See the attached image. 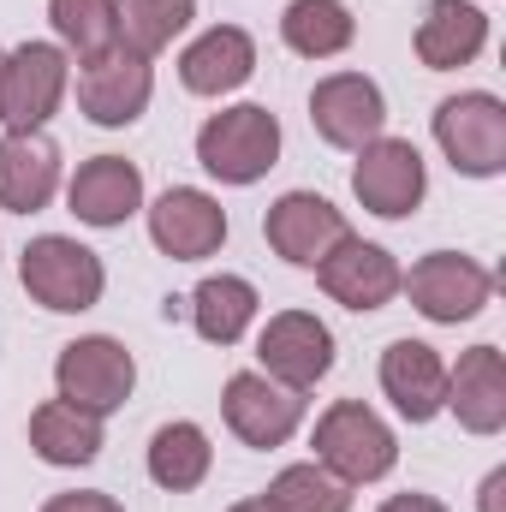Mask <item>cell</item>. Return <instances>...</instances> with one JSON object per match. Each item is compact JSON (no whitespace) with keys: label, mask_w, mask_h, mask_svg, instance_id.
I'll return each mask as SVG.
<instances>
[{"label":"cell","mask_w":506,"mask_h":512,"mask_svg":"<svg viewBox=\"0 0 506 512\" xmlns=\"http://www.w3.org/2000/svg\"><path fill=\"white\" fill-rule=\"evenodd\" d=\"M435 149L465 179L506 173V102L495 90H459L435 108Z\"/></svg>","instance_id":"8992f818"},{"label":"cell","mask_w":506,"mask_h":512,"mask_svg":"<svg viewBox=\"0 0 506 512\" xmlns=\"http://www.w3.org/2000/svg\"><path fill=\"white\" fill-rule=\"evenodd\" d=\"M42 512H126L108 489H72V495H48Z\"/></svg>","instance_id":"f1b7e54d"},{"label":"cell","mask_w":506,"mask_h":512,"mask_svg":"<svg viewBox=\"0 0 506 512\" xmlns=\"http://www.w3.org/2000/svg\"><path fill=\"white\" fill-rule=\"evenodd\" d=\"M316 286L334 298V304H346V310H358V316H370V310H387L393 298H399V262L387 245H370V239H358V233H346L334 251L322 256L316 268Z\"/></svg>","instance_id":"9a60e30c"},{"label":"cell","mask_w":506,"mask_h":512,"mask_svg":"<svg viewBox=\"0 0 506 512\" xmlns=\"http://www.w3.org/2000/svg\"><path fill=\"white\" fill-rule=\"evenodd\" d=\"M131 387H137V358L114 334H78L54 358V399L78 405V411H90L102 423L131 399Z\"/></svg>","instance_id":"277c9868"},{"label":"cell","mask_w":506,"mask_h":512,"mask_svg":"<svg viewBox=\"0 0 506 512\" xmlns=\"http://www.w3.org/2000/svg\"><path fill=\"white\" fill-rule=\"evenodd\" d=\"M143 215H149V245L173 262H203L227 245V209L197 185H167L155 203H143Z\"/></svg>","instance_id":"7c38bea8"},{"label":"cell","mask_w":506,"mask_h":512,"mask_svg":"<svg viewBox=\"0 0 506 512\" xmlns=\"http://www.w3.org/2000/svg\"><path fill=\"white\" fill-rule=\"evenodd\" d=\"M197 18V0H120V48H131L137 60L167 54Z\"/></svg>","instance_id":"4316f807"},{"label":"cell","mask_w":506,"mask_h":512,"mask_svg":"<svg viewBox=\"0 0 506 512\" xmlns=\"http://www.w3.org/2000/svg\"><path fill=\"white\" fill-rule=\"evenodd\" d=\"M66 185L60 143L48 131H6L0 137V209L6 215H42Z\"/></svg>","instance_id":"2e32d148"},{"label":"cell","mask_w":506,"mask_h":512,"mask_svg":"<svg viewBox=\"0 0 506 512\" xmlns=\"http://www.w3.org/2000/svg\"><path fill=\"white\" fill-rule=\"evenodd\" d=\"M251 78H256V36L239 30V24H209V30L179 54V84H185L191 96L221 102V96L245 90Z\"/></svg>","instance_id":"ffe728a7"},{"label":"cell","mask_w":506,"mask_h":512,"mask_svg":"<svg viewBox=\"0 0 506 512\" xmlns=\"http://www.w3.org/2000/svg\"><path fill=\"white\" fill-rule=\"evenodd\" d=\"M310 447H316V465L334 471L346 489L381 483V477H393V465H399V435L387 429V417L370 411L364 399H334V405L316 417Z\"/></svg>","instance_id":"6da1fadb"},{"label":"cell","mask_w":506,"mask_h":512,"mask_svg":"<svg viewBox=\"0 0 506 512\" xmlns=\"http://www.w3.org/2000/svg\"><path fill=\"white\" fill-rule=\"evenodd\" d=\"M447 411L459 417L465 435H501L506 429V352L501 346H471L459 364H447Z\"/></svg>","instance_id":"ac0fdd59"},{"label":"cell","mask_w":506,"mask_h":512,"mask_svg":"<svg viewBox=\"0 0 506 512\" xmlns=\"http://www.w3.org/2000/svg\"><path fill=\"white\" fill-rule=\"evenodd\" d=\"M399 292L411 298V310L435 328H459L471 316L489 310L495 298V274L465 251H429L411 262V274H399Z\"/></svg>","instance_id":"5b68a950"},{"label":"cell","mask_w":506,"mask_h":512,"mask_svg":"<svg viewBox=\"0 0 506 512\" xmlns=\"http://www.w3.org/2000/svg\"><path fill=\"white\" fill-rule=\"evenodd\" d=\"M411 48L429 72H459L489 48V12L477 0H429L423 18H417Z\"/></svg>","instance_id":"44dd1931"},{"label":"cell","mask_w":506,"mask_h":512,"mask_svg":"<svg viewBox=\"0 0 506 512\" xmlns=\"http://www.w3.org/2000/svg\"><path fill=\"white\" fill-rule=\"evenodd\" d=\"M310 126L328 149L358 155L370 137L387 131V96L370 72H328L310 90Z\"/></svg>","instance_id":"8fae6325"},{"label":"cell","mask_w":506,"mask_h":512,"mask_svg":"<svg viewBox=\"0 0 506 512\" xmlns=\"http://www.w3.org/2000/svg\"><path fill=\"white\" fill-rule=\"evenodd\" d=\"M280 161V120L262 102L221 108L197 126V167L221 185H256Z\"/></svg>","instance_id":"3957f363"},{"label":"cell","mask_w":506,"mask_h":512,"mask_svg":"<svg viewBox=\"0 0 506 512\" xmlns=\"http://www.w3.org/2000/svg\"><path fill=\"white\" fill-rule=\"evenodd\" d=\"M0 66H6V48H0Z\"/></svg>","instance_id":"d6a6232c"},{"label":"cell","mask_w":506,"mask_h":512,"mask_svg":"<svg viewBox=\"0 0 506 512\" xmlns=\"http://www.w3.org/2000/svg\"><path fill=\"white\" fill-rule=\"evenodd\" d=\"M352 197L381 221H411L429 197V167L411 137H370L352 161Z\"/></svg>","instance_id":"ba28073f"},{"label":"cell","mask_w":506,"mask_h":512,"mask_svg":"<svg viewBox=\"0 0 506 512\" xmlns=\"http://www.w3.org/2000/svg\"><path fill=\"white\" fill-rule=\"evenodd\" d=\"M477 512H506V465H495L477 489Z\"/></svg>","instance_id":"4dcf8cb0"},{"label":"cell","mask_w":506,"mask_h":512,"mask_svg":"<svg viewBox=\"0 0 506 512\" xmlns=\"http://www.w3.org/2000/svg\"><path fill=\"white\" fill-rule=\"evenodd\" d=\"M18 280H24L30 304H42V310H54V316H84V310H96L102 292H108L102 256L90 251V245H78V239H66V233L30 239L24 256H18Z\"/></svg>","instance_id":"7a4b0ae2"},{"label":"cell","mask_w":506,"mask_h":512,"mask_svg":"<svg viewBox=\"0 0 506 512\" xmlns=\"http://www.w3.org/2000/svg\"><path fill=\"white\" fill-rule=\"evenodd\" d=\"M66 209L96 233L126 227L131 215H143V167L126 155H90L66 179Z\"/></svg>","instance_id":"e0dca14e"},{"label":"cell","mask_w":506,"mask_h":512,"mask_svg":"<svg viewBox=\"0 0 506 512\" xmlns=\"http://www.w3.org/2000/svg\"><path fill=\"white\" fill-rule=\"evenodd\" d=\"M155 102V66L131 48H108L102 60L78 66V114L102 131H126Z\"/></svg>","instance_id":"30bf717a"},{"label":"cell","mask_w":506,"mask_h":512,"mask_svg":"<svg viewBox=\"0 0 506 512\" xmlns=\"http://www.w3.org/2000/svg\"><path fill=\"white\" fill-rule=\"evenodd\" d=\"M381 393L405 423H435L447 411V358L429 340H393L381 352Z\"/></svg>","instance_id":"d6986e66"},{"label":"cell","mask_w":506,"mask_h":512,"mask_svg":"<svg viewBox=\"0 0 506 512\" xmlns=\"http://www.w3.org/2000/svg\"><path fill=\"white\" fill-rule=\"evenodd\" d=\"M72 90V60L60 42H18L6 48L0 66V126L6 131H42Z\"/></svg>","instance_id":"52a82bcc"},{"label":"cell","mask_w":506,"mask_h":512,"mask_svg":"<svg viewBox=\"0 0 506 512\" xmlns=\"http://www.w3.org/2000/svg\"><path fill=\"white\" fill-rule=\"evenodd\" d=\"M179 304H185V316H191V328H197L203 346H239L256 328V310H262V298H256V286L245 274H209Z\"/></svg>","instance_id":"603a6c76"},{"label":"cell","mask_w":506,"mask_h":512,"mask_svg":"<svg viewBox=\"0 0 506 512\" xmlns=\"http://www.w3.org/2000/svg\"><path fill=\"white\" fill-rule=\"evenodd\" d=\"M149 483L155 489H167V495H191V489H203L209 483V471H215V447H209V429L203 423H191V417H173V423H161L155 435H149Z\"/></svg>","instance_id":"cb8c5ba5"},{"label":"cell","mask_w":506,"mask_h":512,"mask_svg":"<svg viewBox=\"0 0 506 512\" xmlns=\"http://www.w3.org/2000/svg\"><path fill=\"white\" fill-rule=\"evenodd\" d=\"M221 417H227V429L245 447L268 453V447H286L304 429V393L268 382L262 370H239V376H227V387H221Z\"/></svg>","instance_id":"4fadbf2b"},{"label":"cell","mask_w":506,"mask_h":512,"mask_svg":"<svg viewBox=\"0 0 506 512\" xmlns=\"http://www.w3.org/2000/svg\"><path fill=\"white\" fill-rule=\"evenodd\" d=\"M346 233H352L346 209H334L322 191H286V197H274L268 215H262L268 251L280 256V262H292V268H316Z\"/></svg>","instance_id":"5bb4252c"},{"label":"cell","mask_w":506,"mask_h":512,"mask_svg":"<svg viewBox=\"0 0 506 512\" xmlns=\"http://www.w3.org/2000/svg\"><path fill=\"white\" fill-rule=\"evenodd\" d=\"M102 441H108L102 417H90V411H78V405H66V399H42V405L30 411V453H36L42 465H54V471L96 465V459H102Z\"/></svg>","instance_id":"7402d4cb"},{"label":"cell","mask_w":506,"mask_h":512,"mask_svg":"<svg viewBox=\"0 0 506 512\" xmlns=\"http://www.w3.org/2000/svg\"><path fill=\"white\" fill-rule=\"evenodd\" d=\"M376 512H447V501H435V495H423V489H405V495H387Z\"/></svg>","instance_id":"f546056e"},{"label":"cell","mask_w":506,"mask_h":512,"mask_svg":"<svg viewBox=\"0 0 506 512\" xmlns=\"http://www.w3.org/2000/svg\"><path fill=\"white\" fill-rule=\"evenodd\" d=\"M280 42L298 60H340L358 42V18L346 0H286L280 12Z\"/></svg>","instance_id":"d4e9b609"},{"label":"cell","mask_w":506,"mask_h":512,"mask_svg":"<svg viewBox=\"0 0 506 512\" xmlns=\"http://www.w3.org/2000/svg\"><path fill=\"white\" fill-rule=\"evenodd\" d=\"M48 30L66 48V60L90 66L108 48H120V0H48Z\"/></svg>","instance_id":"484cf974"},{"label":"cell","mask_w":506,"mask_h":512,"mask_svg":"<svg viewBox=\"0 0 506 512\" xmlns=\"http://www.w3.org/2000/svg\"><path fill=\"white\" fill-rule=\"evenodd\" d=\"M227 512H268V507H262V495H256V501H233Z\"/></svg>","instance_id":"1f68e13d"},{"label":"cell","mask_w":506,"mask_h":512,"mask_svg":"<svg viewBox=\"0 0 506 512\" xmlns=\"http://www.w3.org/2000/svg\"><path fill=\"white\" fill-rule=\"evenodd\" d=\"M262 507L268 512H352V489L334 471H322L316 459H304V465H286L262 489Z\"/></svg>","instance_id":"83f0119b"},{"label":"cell","mask_w":506,"mask_h":512,"mask_svg":"<svg viewBox=\"0 0 506 512\" xmlns=\"http://www.w3.org/2000/svg\"><path fill=\"white\" fill-rule=\"evenodd\" d=\"M256 370L268 382L292 387V393H310L334 370V328L316 310H280V316H268L262 334H256Z\"/></svg>","instance_id":"9c48e42d"}]
</instances>
